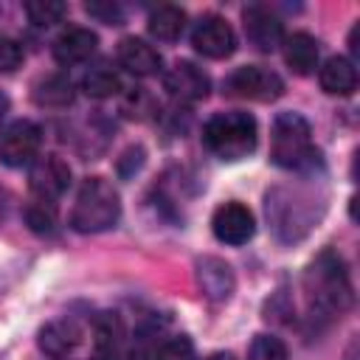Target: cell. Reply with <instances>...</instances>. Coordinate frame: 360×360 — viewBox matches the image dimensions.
<instances>
[{
  "instance_id": "obj_6",
  "label": "cell",
  "mask_w": 360,
  "mask_h": 360,
  "mask_svg": "<svg viewBox=\"0 0 360 360\" xmlns=\"http://www.w3.org/2000/svg\"><path fill=\"white\" fill-rule=\"evenodd\" d=\"M225 96L248 98V101H276L284 93V82L276 70L262 65H242L225 82Z\"/></svg>"
},
{
  "instance_id": "obj_11",
  "label": "cell",
  "mask_w": 360,
  "mask_h": 360,
  "mask_svg": "<svg viewBox=\"0 0 360 360\" xmlns=\"http://www.w3.org/2000/svg\"><path fill=\"white\" fill-rule=\"evenodd\" d=\"M242 22H245V34H248L250 45L264 53L276 51L284 42V22L267 6H259V3L248 6L242 11Z\"/></svg>"
},
{
  "instance_id": "obj_9",
  "label": "cell",
  "mask_w": 360,
  "mask_h": 360,
  "mask_svg": "<svg viewBox=\"0 0 360 360\" xmlns=\"http://www.w3.org/2000/svg\"><path fill=\"white\" fill-rule=\"evenodd\" d=\"M28 186H31V191H34V197L39 202H53L68 191L70 169H68V163L62 158L45 155V158L34 160V166L28 172Z\"/></svg>"
},
{
  "instance_id": "obj_7",
  "label": "cell",
  "mask_w": 360,
  "mask_h": 360,
  "mask_svg": "<svg viewBox=\"0 0 360 360\" xmlns=\"http://www.w3.org/2000/svg\"><path fill=\"white\" fill-rule=\"evenodd\" d=\"M39 146H42V129L39 124L34 121H14L3 138H0V160L11 169H20V166H28L37 160L39 155Z\"/></svg>"
},
{
  "instance_id": "obj_20",
  "label": "cell",
  "mask_w": 360,
  "mask_h": 360,
  "mask_svg": "<svg viewBox=\"0 0 360 360\" xmlns=\"http://www.w3.org/2000/svg\"><path fill=\"white\" fill-rule=\"evenodd\" d=\"M82 90L90 98H110V96L124 90V79H121V73L115 68H110L107 62H98L96 68H90L82 76Z\"/></svg>"
},
{
  "instance_id": "obj_16",
  "label": "cell",
  "mask_w": 360,
  "mask_h": 360,
  "mask_svg": "<svg viewBox=\"0 0 360 360\" xmlns=\"http://www.w3.org/2000/svg\"><path fill=\"white\" fill-rule=\"evenodd\" d=\"M82 338H84V332L73 318H59V321H51L48 326H42L39 349L51 357H65L82 343Z\"/></svg>"
},
{
  "instance_id": "obj_28",
  "label": "cell",
  "mask_w": 360,
  "mask_h": 360,
  "mask_svg": "<svg viewBox=\"0 0 360 360\" xmlns=\"http://www.w3.org/2000/svg\"><path fill=\"white\" fill-rule=\"evenodd\" d=\"M28 222H31V228L34 231H39V233H45V231H51L53 228V217L45 211V202H39V205H34V208H28Z\"/></svg>"
},
{
  "instance_id": "obj_27",
  "label": "cell",
  "mask_w": 360,
  "mask_h": 360,
  "mask_svg": "<svg viewBox=\"0 0 360 360\" xmlns=\"http://www.w3.org/2000/svg\"><path fill=\"white\" fill-rule=\"evenodd\" d=\"M84 8L90 17H96L104 25H121L124 22V8L118 3H110V0L107 3H87Z\"/></svg>"
},
{
  "instance_id": "obj_24",
  "label": "cell",
  "mask_w": 360,
  "mask_h": 360,
  "mask_svg": "<svg viewBox=\"0 0 360 360\" xmlns=\"http://www.w3.org/2000/svg\"><path fill=\"white\" fill-rule=\"evenodd\" d=\"M248 360H287V346L273 335H256L248 349Z\"/></svg>"
},
{
  "instance_id": "obj_22",
  "label": "cell",
  "mask_w": 360,
  "mask_h": 360,
  "mask_svg": "<svg viewBox=\"0 0 360 360\" xmlns=\"http://www.w3.org/2000/svg\"><path fill=\"white\" fill-rule=\"evenodd\" d=\"M149 34L163 42H174L186 28V11L180 6H158L149 14Z\"/></svg>"
},
{
  "instance_id": "obj_5",
  "label": "cell",
  "mask_w": 360,
  "mask_h": 360,
  "mask_svg": "<svg viewBox=\"0 0 360 360\" xmlns=\"http://www.w3.org/2000/svg\"><path fill=\"white\" fill-rule=\"evenodd\" d=\"M267 219L281 242H295L318 219L315 197L298 188H273L267 194Z\"/></svg>"
},
{
  "instance_id": "obj_14",
  "label": "cell",
  "mask_w": 360,
  "mask_h": 360,
  "mask_svg": "<svg viewBox=\"0 0 360 360\" xmlns=\"http://www.w3.org/2000/svg\"><path fill=\"white\" fill-rule=\"evenodd\" d=\"M96 45H98V37L90 28L70 25V28H65L53 39V59L59 65H68L70 68V65H79V62L90 59L93 51H96Z\"/></svg>"
},
{
  "instance_id": "obj_10",
  "label": "cell",
  "mask_w": 360,
  "mask_h": 360,
  "mask_svg": "<svg viewBox=\"0 0 360 360\" xmlns=\"http://www.w3.org/2000/svg\"><path fill=\"white\" fill-rule=\"evenodd\" d=\"M191 45H194L197 53H202L208 59H225L236 51V34L222 17L208 14L194 25Z\"/></svg>"
},
{
  "instance_id": "obj_31",
  "label": "cell",
  "mask_w": 360,
  "mask_h": 360,
  "mask_svg": "<svg viewBox=\"0 0 360 360\" xmlns=\"http://www.w3.org/2000/svg\"><path fill=\"white\" fill-rule=\"evenodd\" d=\"M205 360H233L231 354H211V357H205Z\"/></svg>"
},
{
  "instance_id": "obj_19",
  "label": "cell",
  "mask_w": 360,
  "mask_h": 360,
  "mask_svg": "<svg viewBox=\"0 0 360 360\" xmlns=\"http://www.w3.org/2000/svg\"><path fill=\"white\" fill-rule=\"evenodd\" d=\"M93 360H124V326L118 315H101L96 321Z\"/></svg>"
},
{
  "instance_id": "obj_25",
  "label": "cell",
  "mask_w": 360,
  "mask_h": 360,
  "mask_svg": "<svg viewBox=\"0 0 360 360\" xmlns=\"http://www.w3.org/2000/svg\"><path fill=\"white\" fill-rule=\"evenodd\" d=\"M152 360H194V343L186 335H174L158 346Z\"/></svg>"
},
{
  "instance_id": "obj_1",
  "label": "cell",
  "mask_w": 360,
  "mask_h": 360,
  "mask_svg": "<svg viewBox=\"0 0 360 360\" xmlns=\"http://www.w3.org/2000/svg\"><path fill=\"white\" fill-rule=\"evenodd\" d=\"M304 290H307L309 304L323 312H346L354 301L346 262L335 250H321L309 262L304 273Z\"/></svg>"
},
{
  "instance_id": "obj_2",
  "label": "cell",
  "mask_w": 360,
  "mask_h": 360,
  "mask_svg": "<svg viewBox=\"0 0 360 360\" xmlns=\"http://www.w3.org/2000/svg\"><path fill=\"white\" fill-rule=\"evenodd\" d=\"M256 141H259L256 118L242 110L217 112L202 127V143L208 146V152L228 163L248 158L256 149Z\"/></svg>"
},
{
  "instance_id": "obj_23",
  "label": "cell",
  "mask_w": 360,
  "mask_h": 360,
  "mask_svg": "<svg viewBox=\"0 0 360 360\" xmlns=\"http://www.w3.org/2000/svg\"><path fill=\"white\" fill-rule=\"evenodd\" d=\"M25 14L34 25L48 28V25L62 22V17L68 14V6L59 0H31V3H25Z\"/></svg>"
},
{
  "instance_id": "obj_18",
  "label": "cell",
  "mask_w": 360,
  "mask_h": 360,
  "mask_svg": "<svg viewBox=\"0 0 360 360\" xmlns=\"http://www.w3.org/2000/svg\"><path fill=\"white\" fill-rule=\"evenodd\" d=\"M318 79L329 96H352L357 90V68L346 56H329L321 65Z\"/></svg>"
},
{
  "instance_id": "obj_26",
  "label": "cell",
  "mask_w": 360,
  "mask_h": 360,
  "mask_svg": "<svg viewBox=\"0 0 360 360\" xmlns=\"http://www.w3.org/2000/svg\"><path fill=\"white\" fill-rule=\"evenodd\" d=\"M22 45L11 37H3L0 34V73H11L22 65Z\"/></svg>"
},
{
  "instance_id": "obj_3",
  "label": "cell",
  "mask_w": 360,
  "mask_h": 360,
  "mask_svg": "<svg viewBox=\"0 0 360 360\" xmlns=\"http://www.w3.org/2000/svg\"><path fill=\"white\" fill-rule=\"evenodd\" d=\"M118 217H121V200L112 183H107L104 177H87L79 186V194L70 211V225L82 233H98L112 228Z\"/></svg>"
},
{
  "instance_id": "obj_21",
  "label": "cell",
  "mask_w": 360,
  "mask_h": 360,
  "mask_svg": "<svg viewBox=\"0 0 360 360\" xmlns=\"http://www.w3.org/2000/svg\"><path fill=\"white\" fill-rule=\"evenodd\" d=\"M34 101L39 107H68L73 101V82L65 73L42 76L34 84Z\"/></svg>"
},
{
  "instance_id": "obj_30",
  "label": "cell",
  "mask_w": 360,
  "mask_h": 360,
  "mask_svg": "<svg viewBox=\"0 0 360 360\" xmlns=\"http://www.w3.org/2000/svg\"><path fill=\"white\" fill-rule=\"evenodd\" d=\"M6 112H8V98H6V93L0 90V124H3V118H6Z\"/></svg>"
},
{
  "instance_id": "obj_17",
  "label": "cell",
  "mask_w": 360,
  "mask_h": 360,
  "mask_svg": "<svg viewBox=\"0 0 360 360\" xmlns=\"http://www.w3.org/2000/svg\"><path fill=\"white\" fill-rule=\"evenodd\" d=\"M284 62L292 73L298 76H309L318 68V39L307 31H295L290 37H284Z\"/></svg>"
},
{
  "instance_id": "obj_8",
  "label": "cell",
  "mask_w": 360,
  "mask_h": 360,
  "mask_svg": "<svg viewBox=\"0 0 360 360\" xmlns=\"http://www.w3.org/2000/svg\"><path fill=\"white\" fill-rule=\"evenodd\" d=\"M211 231L219 242L225 245H245L253 239V231H256V219L250 214L248 205L236 202V200H228L222 205H217L214 217H211Z\"/></svg>"
},
{
  "instance_id": "obj_29",
  "label": "cell",
  "mask_w": 360,
  "mask_h": 360,
  "mask_svg": "<svg viewBox=\"0 0 360 360\" xmlns=\"http://www.w3.org/2000/svg\"><path fill=\"white\" fill-rule=\"evenodd\" d=\"M6 214H8V194L0 188V219H6Z\"/></svg>"
},
{
  "instance_id": "obj_15",
  "label": "cell",
  "mask_w": 360,
  "mask_h": 360,
  "mask_svg": "<svg viewBox=\"0 0 360 360\" xmlns=\"http://www.w3.org/2000/svg\"><path fill=\"white\" fill-rule=\"evenodd\" d=\"M118 62L124 70H129L135 76H155V73H160V65H163L160 53L138 37H124L118 42Z\"/></svg>"
},
{
  "instance_id": "obj_13",
  "label": "cell",
  "mask_w": 360,
  "mask_h": 360,
  "mask_svg": "<svg viewBox=\"0 0 360 360\" xmlns=\"http://www.w3.org/2000/svg\"><path fill=\"white\" fill-rule=\"evenodd\" d=\"M197 284L208 301L219 304V301L231 298L236 278H233V270L228 262H222L217 256H202V259H197Z\"/></svg>"
},
{
  "instance_id": "obj_12",
  "label": "cell",
  "mask_w": 360,
  "mask_h": 360,
  "mask_svg": "<svg viewBox=\"0 0 360 360\" xmlns=\"http://www.w3.org/2000/svg\"><path fill=\"white\" fill-rule=\"evenodd\" d=\"M163 87L169 90L172 98L194 104L202 101L211 90V79L202 68H197L194 62H177L166 76H163Z\"/></svg>"
},
{
  "instance_id": "obj_4",
  "label": "cell",
  "mask_w": 360,
  "mask_h": 360,
  "mask_svg": "<svg viewBox=\"0 0 360 360\" xmlns=\"http://www.w3.org/2000/svg\"><path fill=\"white\" fill-rule=\"evenodd\" d=\"M315 146L312 129L298 112H278L270 132V160L281 169H307L312 166Z\"/></svg>"
}]
</instances>
